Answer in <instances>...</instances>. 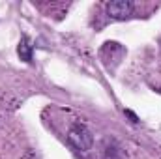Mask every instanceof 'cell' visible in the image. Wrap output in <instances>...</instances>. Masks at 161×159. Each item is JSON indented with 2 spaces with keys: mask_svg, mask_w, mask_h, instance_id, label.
Segmentation results:
<instances>
[{
  "mask_svg": "<svg viewBox=\"0 0 161 159\" xmlns=\"http://www.w3.org/2000/svg\"><path fill=\"white\" fill-rule=\"evenodd\" d=\"M124 112H125V116H129V118H131V122H133V123H137V122H139V118H137L131 111H124Z\"/></svg>",
  "mask_w": 161,
  "mask_h": 159,
  "instance_id": "obj_5",
  "label": "cell"
},
{
  "mask_svg": "<svg viewBox=\"0 0 161 159\" xmlns=\"http://www.w3.org/2000/svg\"><path fill=\"white\" fill-rule=\"evenodd\" d=\"M32 51H34L32 43H30V40H28L26 36H25L23 40L19 41V45H17V54H19V58H21L23 62L30 64V62H32Z\"/></svg>",
  "mask_w": 161,
  "mask_h": 159,
  "instance_id": "obj_4",
  "label": "cell"
},
{
  "mask_svg": "<svg viewBox=\"0 0 161 159\" xmlns=\"http://www.w3.org/2000/svg\"><path fill=\"white\" fill-rule=\"evenodd\" d=\"M133 13V2L131 0H113L107 4V15L111 19L124 21Z\"/></svg>",
  "mask_w": 161,
  "mask_h": 159,
  "instance_id": "obj_2",
  "label": "cell"
},
{
  "mask_svg": "<svg viewBox=\"0 0 161 159\" xmlns=\"http://www.w3.org/2000/svg\"><path fill=\"white\" fill-rule=\"evenodd\" d=\"M68 140L73 148L80 152H88L94 144V135L84 123H73L68 131Z\"/></svg>",
  "mask_w": 161,
  "mask_h": 159,
  "instance_id": "obj_1",
  "label": "cell"
},
{
  "mask_svg": "<svg viewBox=\"0 0 161 159\" xmlns=\"http://www.w3.org/2000/svg\"><path fill=\"white\" fill-rule=\"evenodd\" d=\"M124 47L116 41H105L101 47V58L105 60V64H109V60H113L114 64L120 62V58L124 56Z\"/></svg>",
  "mask_w": 161,
  "mask_h": 159,
  "instance_id": "obj_3",
  "label": "cell"
}]
</instances>
